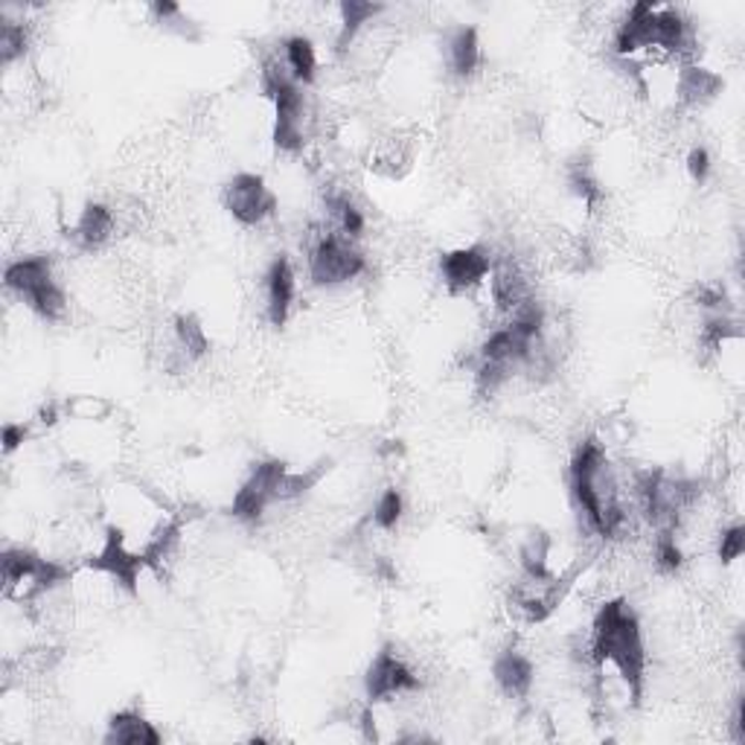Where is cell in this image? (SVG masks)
Here are the masks:
<instances>
[{
    "label": "cell",
    "instance_id": "25",
    "mask_svg": "<svg viewBox=\"0 0 745 745\" xmlns=\"http://www.w3.org/2000/svg\"><path fill=\"white\" fill-rule=\"evenodd\" d=\"M656 562L664 573H676L681 568V562H684V554H681L679 541H676V533L672 530H658Z\"/></svg>",
    "mask_w": 745,
    "mask_h": 745
},
{
    "label": "cell",
    "instance_id": "11",
    "mask_svg": "<svg viewBox=\"0 0 745 745\" xmlns=\"http://www.w3.org/2000/svg\"><path fill=\"white\" fill-rule=\"evenodd\" d=\"M492 260L486 248H458L442 254L440 277L442 286L449 288V295H467L472 288L483 286L492 271Z\"/></svg>",
    "mask_w": 745,
    "mask_h": 745
},
{
    "label": "cell",
    "instance_id": "28",
    "mask_svg": "<svg viewBox=\"0 0 745 745\" xmlns=\"http://www.w3.org/2000/svg\"><path fill=\"white\" fill-rule=\"evenodd\" d=\"M688 173L690 178L697 180V184H704L708 175H711V155H708V149H693L688 155Z\"/></svg>",
    "mask_w": 745,
    "mask_h": 745
},
{
    "label": "cell",
    "instance_id": "26",
    "mask_svg": "<svg viewBox=\"0 0 745 745\" xmlns=\"http://www.w3.org/2000/svg\"><path fill=\"white\" fill-rule=\"evenodd\" d=\"M65 410L76 419H106L111 414V402L102 396H74L65 402Z\"/></svg>",
    "mask_w": 745,
    "mask_h": 745
},
{
    "label": "cell",
    "instance_id": "19",
    "mask_svg": "<svg viewBox=\"0 0 745 745\" xmlns=\"http://www.w3.org/2000/svg\"><path fill=\"white\" fill-rule=\"evenodd\" d=\"M283 65L297 85H311L318 74V53L306 35H292L283 44Z\"/></svg>",
    "mask_w": 745,
    "mask_h": 745
},
{
    "label": "cell",
    "instance_id": "18",
    "mask_svg": "<svg viewBox=\"0 0 745 745\" xmlns=\"http://www.w3.org/2000/svg\"><path fill=\"white\" fill-rule=\"evenodd\" d=\"M385 7L382 3H361V0H347L338 7V15H341V33H338V50L347 53V50L355 44L359 33L368 24H373V18L382 15Z\"/></svg>",
    "mask_w": 745,
    "mask_h": 745
},
{
    "label": "cell",
    "instance_id": "9",
    "mask_svg": "<svg viewBox=\"0 0 745 745\" xmlns=\"http://www.w3.org/2000/svg\"><path fill=\"white\" fill-rule=\"evenodd\" d=\"M286 469L288 467L283 460H265V463L254 467V472L248 475V481L233 495V507H230L233 516L239 522H248V525L260 522L265 510H269V504L277 501V483Z\"/></svg>",
    "mask_w": 745,
    "mask_h": 745
},
{
    "label": "cell",
    "instance_id": "24",
    "mask_svg": "<svg viewBox=\"0 0 745 745\" xmlns=\"http://www.w3.org/2000/svg\"><path fill=\"white\" fill-rule=\"evenodd\" d=\"M402 510H405V501H402L399 490H385L382 492V499L376 501V507H373V525L379 530H394L399 525Z\"/></svg>",
    "mask_w": 745,
    "mask_h": 745
},
{
    "label": "cell",
    "instance_id": "29",
    "mask_svg": "<svg viewBox=\"0 0 745 745\" xmlns=\"http://www.w3.org/2000/svg\"><path fill=\"white\" fill-rule=\"evenodd\" d=\"M30 437V428L24 423H7L3 426V454H12L15 449H21V442Z\"/></svg>",
    "mask_w": 745,
    "mask_h": 745
},
{
    "label": "cell",
    "instance_id": "21",
    "mask_svg": "<svg viewBox=\"0 0 745 745\" xmlns=\"http://www.w3.org/2000/svg\"><path fill=\"white\" fill-rule=\"evenodd\" d=\"M175 341H178L180 355L187 361L201 359V355H207V350H210L205 327H201L198 318H193V315H180V318H175Z\"/></svg>",
    "mask_w": 745,
    "mask_h": 745
},
{
    "label": "cell",
    "instance_id": "20",
    "mask_svg": "<svg viewBox=\"0 0 745 745\" xmlns=\"http://www.w3.org/2000/svg\"><path fill=\"white\" fill-rule=\"evenodd\" d=\"M373 169L382 175H387V178H396V175H402V169H408L410 161H414V149L408 146V140H399V138H387L379 143V149L373 152Z\"/></svg>",
    "mask_w": 745,
    "mask_h": 745
},
{
    "label": "cell",
    "instance_id": "7",
    "mask_svg": "<svg viewBox=\"0 0 745 745\" xmlns=\"http://www.w3.org/2000/svg\"><path fill=\"white\" fill-rule=\"evenodd\" d=\"M221 205H224V210H228L239 224L254 228V224H263L265 219L274 216V210H277V198H274V193H271L269 184L263 180V175L239 173L224 184Z\"/></svg>",
    "mask_w": 745,
    "mask_h": 745
},
{
    "label": "cell",
    "instance_id": "5",
    "mask_svg": "<svg viewBox=\"0 0 745 745\" xmlns=\"http://www.w3.org/2000/svg\"><path fill=\"white\" fill-rule=\"evenodd\" d=\"M0 568H3V598L21 606L44 598L56 585L70 580V568L24 548L3 550Z\"/></svg>",
    "mask_w": 745,
    "mask_h": 745
},
{
    "label": "cell",
    "instance_id": "1",
    "mask_svg": "<svg viewBox=\"0 0 745 745\" xmlns=\"http://www.w3.org/2000/svg\"><path fill=\"white\" fill-rule=\"evenodd\" d=\"M589 658L591 664L603 670L614 667L621 676L623 688L629 693L632 704H640L644 699V672H647V649H644V635H640L638 614L623 598L603 603L594 617L589 638Z\"/></svg>",
    "mask_w": 745,
    "mask_h": 745
},
{
    "label": "cell",
    "instance_id": "17",
    "mask_svg": "<svg viewBox=\"0 0 745 745\" xmlns=\"http://www.w3.org/2000/svg\"><path fill=\"white\" fill-rule=\"evenodd\" d=\"M446 53H449L451 74L460 76V79H469V76L475 74L478 65H481V42H478L475 26H460V30H454Z\"/></svg>",
    "mask_w": 745,
    "mask_h": 745
},
{
    "label": "cell",
    "instance_id": "4",
    "mask_svg": "<svg viewBox=\"0 0 745 745\" xmlns=\"http://www.w3.org/2000/svg\"><path fill=\"white\" fill-rule=\"evenodd\" d=\"M3 283L12 295H18L39 318L56 324L65 318L67 297L65 288L58 286L56 274H53V260L44 254L24 256L15 263L7 265Z\"/></svg>",
    "mask_w": 745,
    "mask_h": 745
},
{
    "label": "cell",
    "instance_id": "13",
    "mask_svg": "<svg viewBox=\"0 0 745 745\" xmlns=\"http://www.w3.org/2000/svg\"><path fill=\"white\" fill-rule=\"evenodd\" d=\"M114 230H117V216L111 207L88 205L83 213H79L74 228H70V237L76 239V245L79 248L94 251V248L106 245L108 239L114 237Z\"/></svg>",
    "mask_w": 745,
    "mask_h": 745
},
{
    "label": "cell",
    "instance_id": "15",
    "mask_svg": "<svg viewBox=\"0 0 745 745\" xmlns=\"http://www.w3.org/2000/svg\"><path fill=\"white\" fill-rule=\"evenodd\" d=\"M722 90V76H716L708 67L699 65H684L676 76V99L681 106H704L711 102L716 94Z\"/></svg>",
    "mask_w": 745,
    "mask_h": 745
},
{
    "label": "cell",
    "instance_id": "27",
    "mask_svg": "<svg viewBox=\"0 0 745 745\" xmlns=\"http://www.w3.org/2000/svg\"><path fill=\"white\" fill-rule=\"evenodd\" d=\"M743 554H745V530L739 525L728 527V530L722 533V539H720L722 566H731V562H737Z\"/></svg>",
    "mask_w": 745,
    "mask_h": 745
},
{
    "label": "cell",
    "instance_id": "2",
    "mask_svg": "<svg viewBox=\"0 0 745 745\" xmlns=\"http://www.w3.org/2000/svg\"><path fill=\"white\" fill-rule=\"evenodd\" d=\"M571 495L580 516H585V525L598 536L603 539L621 536L626 527V507L609 467L606 449L598 440H585L573 454Z\"/></svg>",
    "mask_w": 745,
    "mask_h": 745
},
{
    "label": "cell",
    "instance_id": "10",
    "mask_svg": "<svg viewBox=\"0 0 745 745\" xmlns=\"http://www.w3.org/2000/svg\"><path fill=\"white\" fill-rule=\"evenodd\" d=\"M364 690H368L370 702H394L405 693H417L419 676L396 656L394 649L385 647L370 661Z\"/></svg>",
    "mask_w": 745,
    "mask_h": 745
},
{
    "label": "cell",
    "instance_id": "3",
    "mask_svg": "<svg viewBox=\"0 0 745 745\" xmlns=\"http://www.w3.org/2000/svg\"><path fill=\"white\" fill-rule=\"evenodd\" d=\"M263 90L274 102V146L280 152H300L309 138V108L304 99V85L292 79L283 58H271L263 70Z\"/></svg>",
    "mask_w": 745,
    "mask_h": 745
},
{
    "label": "cell",
    "instance_id": "8",
    "mask_svg": "<svg viewBox=\"0 0 745 745\" xmlns=\"http://www.w3.org/2000/svg\"><path fill=\"white\" fill-rule=\"evenodd\" d=\"M85 568L90 571H99L111 577V580L125 591V594H138L140 573L146 571V559L140 550H132L125 545V533L120 527H108L106 541L102 548L94 554V557L85 559Z\"/></svg>",
    "mask_w": 745,
    "mask_h": 745
},
{
    "label": "cell",
    "instance_id": "14",
    "mask_svg": "<svg viewBox=\"0 0 745 745\" xmlns=\"http://www.w3.org/2000/svg\"><path fill=\"white\" fill-rule=\"evenodd\" d=\"M492 676L510 699H525L533 688V664L516 649H507L504 656L495 658L492 664Z\"/></svg>",
    "mask_w": 745,
    "mask_h": 745
},
{
    "label": "cell",
    "instance_id": "30",
    "mask_svg": "<svg viewBox=\"0 0 745 745\" xmlns=\"http://www.w3.org/2000/svg\"><path fill=\"white\" fill-rule=\"evenodd\" d=\"M58 405H53V402H50V405H44L42 410H39V423H42V426H56L58 423Z\"/></svg>",
    "mask_w": 745,
    "mask_h": 745
},
{
    "label": "cell",
    "instance_id": "16",
    "mask_svg": "<svg viewBox=\"0 0 745 745\" xmlns=\"http://www.w3.org/2000/svg\"><path fill=\"white\" fill-rule=\"evenodd\" d=\"M106 743L117 745H161V734L140 711H120L108 722Z\"/></svg>",
    "mask_w": 745,
    "mask_h": 745
},
{
    "label": "cell",
    "instance_id": "22",
    "mask_svg": "<svg viewBox=\"0 0 745 745\" xmlns=\"http://www.w3.org/2000/svg\"><path fill=\"white\" fill-rule=\"evenodd\" d=\"M568 187H571V193L580 198L582 205L589 207L591 213H594L600 201H603V187H600V180L594 178L591 166L582 164V161L571 164V169H568Z\"/></svg>",
    "mask_w": 745,
    "mask_h": 745
},
{
    "label": "cell",
    "instance_id": "6",
    "mask_svg": "<svg viewBox=\"0 0 745 745\" xmlns=\"http://www.w3.org/2000/svg\"><path fill=\"white\" fill-rule=\"evenodd\" d=\"M368 260L352 239L341 237L336 230L320 233L309 248V277L315 286H344L350 280L361 277Z\"/></svg>",
    "mask_w": 745,
    "mask_h": 745
},
{
    "label": "cell",
    "instance_id": "12",
    "mask_svg": "<svg viewBox=\"0 0 745 745\" xmlns=\"http://www.w3.org/2000/svg\"><path fill=\"white\" fill-rule=\"evenodd\" d=\"M297 295V280L295 269L288 263V256L280 254L271 263L269 274H265V311L274 327H286L288 315H292V304Z\"/></svg>",
    "mask_w": 745,
    "mask_h": 745
},
{
    "label": "cell",
    "instance_id": "23",
    "mask_svg": "<svg viewBox=\"0 0 745 745\" xmlns=\"http://www.w3.org/2000/svg\"><path fill=\"white\" fill-rule=\"evenodd\" d=\"M30 47V33H26L24 21H3L0 24V62L12 65L18 58H24Z\"/></svg>",
    "mask_w": 745,
    "mask_h": 745
}]
</instances>
